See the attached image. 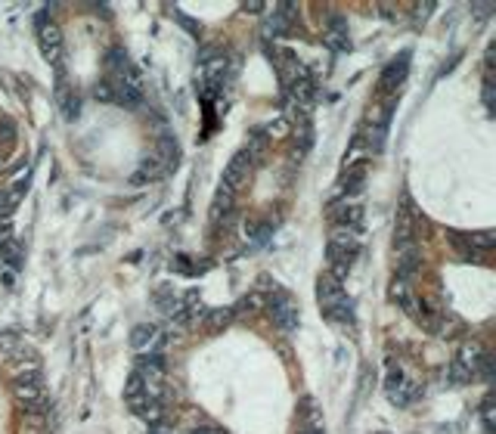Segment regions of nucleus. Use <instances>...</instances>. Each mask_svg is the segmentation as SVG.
<instances>
[{"mask_svg": "<svg viewBox=\"0 0 496 434\" xmlns=\"http://www.w3.org/2000/svg\"><path fill=\"white\" fill-rule=\"evenodd\" d=\"M357 254H360V242H357V236L350 233V229H341V227L332 229V233H329V251H326L329 273L335 279H341L350 267H354Z\"/></svg>", "mask_w": 496, "mask_h": 434, "instance_id": "obj_1", "label": "nucleus"}, {"mask_svg": "<svg viewBox=\"0 0 496 434\" xmlns=\"http://www.w3.org/2000/svg\"><path fill=\"white\" fill-rule=\"evenodd\" d=\"M453 245H456V254L463 261L472 264H484V258L493 251V236L490 233H450Z\"/></svg>", "mask_w": 496, "mask_h": 434, "instance_id": "obj_2", "label": "nucleus"}, {"mask_svg": "<svg viewBox=\"0 0 496 434\" xmlns=\"http://www.w3.org/2000/svg\"><path fill=\"white\" fill-rule=\"evenodd\" d=\"M267 308H270L273 322H276L282 332H295L298 329V308H295L292 298L282 292V288H273V292H270Z\"/></svg>", "mask_w": 496, "mask_h": 434, "instance_id": "obj_3", "label": "nucleus"}, {"mask_svg": "<svg viewBox=\"0 0 496 434\" xmlns=\"http://www.w3.org/2000/svg\"><path fill=\"white\" fill-rule=\"evenodd\" d=\"M406 75H409V53H400V59L388 63V69L382 72V78H379V97H397V90L404 87Z\"/></svg>", "mask_w": 496, "mask_h": 434, "instance_id": "obj_4", "label": "nucleus"}, {"mask_svg": "<svg viewBox=\"0 0 496 434\" xmlns=\"http://www.w3.org/2000/svg\"><path fill=\"white\" fill-rule=\"evenodd\" d=\"M131 345L140 354H156L158 347L165 345V332H161L156 322H140V326L131 332Z\"/></svg>", "mask_w": 496, "mask_h": 434, "instance_id": "obj_5", "label": "nucleus"}, {"mask_svg": "<svg viewBox=\"0 0 496 434\" xmlns=\"http://www.w3.org/2000/svg\"><path fill=\"white\" fill-rule=\"evenodd\" d=\"M329 217H332V224L335 227H341V229H360V224H363V205L360 202H345L341 199L338 205H332L329 208Z\"/></svg>", "mask_w": 496, "mask_h": 434, "instance_id": "obj_6", "label": "nucleus"}, {"mask_svg": "<svg viewBox=\"0 0 496 434\" xmlns=\"http://www.w3.org/2000/svg\"><path fill=\"white\" fill-rule=\"evenodd\" d=\"M384 388H388V397H391V403H397V406H409L413 400L419 397V388L409 381L404 372H391L388 381H384Z\"/></svg>", "mask_w": 496, "mask_h": 434, "instance_id": "obj_7", "label": "nucleus"}, {"mask_svg": "<svg viewBox=\"0 0 496 434\" xmlns=\"http://www.w3.org/2000/svg\"><path fill=\"white\" fill-rule=\"evenodd\" d=\"M38 35H41V47H44V56H47L53 65H59V56H63V35H59V28H56L53 22H44V19H41Z\"/></svg>", "mask_w": 496, "mask_h": 434, "instance_id": "obj_8", "label": "nucleus"}, {"mask_svg": "<svg viewBox=\"0 0 496 434\" xmlns=\"http://www.w3.org/2000/svg\"><path fill=\"white\" fill-rule=\"evenodd\" d=\"M248 171H252V156H248V152L242 149V152H239V156L227 165V171H224V186L236 192L239 186L248 180Z\"/></svg>", "mask_w": 496, "mask_h": 434, "instance_id": "obj_9", "label": "nucleus"}, {"mask_svg": "<svg viewBox=\"0 0 496 434\" xmlns=\"http://www.w3.org/2000/svg\"><path fill=\"white\" fill-rule=\"evenodd\" d=\"M56 103H59V109H63V115L68 118V121H72V118H78V112H81L78 90H68L63 72H59V78H56Z\"/></svg>", "mask_w": 496, "mask_h": 434, "instance_id": "obj_10", "label": "nucleus"}, {"mask_svg": "<svg viewBox=\"0 0 496 434\" xmlns=\"http://www.w3.org/2000/svg\"><path fill=\"white\" fill-rule=\"evenodd\" d=\"M316 295H320V308H332L341 298H347L345 288H341V279H335L332 273H323L316 279Z\"/></svg>", "mask_w": 496, "mask_h": 434, "instance_id": "obj_11", "label": "nucleus"}, {"mask_svg": "<svg viewBox=\"0 0 496 434\" xmlns=\"http://www.w3.org/2000/svg\"><path fill=\"white\" fill-rule=\"evenodd\" d=\"M233 208H236V192L227 190V186L220 183L217 199H215V205H211V220H215V224L220 227V220H230V217H233Z\"/></svg>", "mask_w": 496, "mask_h": 434, "instance_id": "obj_12", "label": "nucleus"}, {"mask_svg": "<svg viewBox=\"0 0 496 434\" xmlns=\"http://www.w3.org/2000/svg\"><path fill=\"white\" fill-rule=\"evenodd\" d=\"M165 372V360L158 354H140L136 357V376H146V379H161Z\"/></svg>", "mask_w": 496, "mask_h": 434, "instance_id": "obj_13", "label": "nucleus"}, {"mask_svg": "<svg viewBox=\"0 0 496 434\" xmlns=\"http://www.w3.org/2000/svg\"><path fill=\"white\" fill-rule=\"evenodd\" d=\"M323 317L338 322V326H354V304H350L347 298H341V301L332 304V308H323Z\"/></svg>", "mask_w": 496, "mask_h": 434, "instance_id": "obj_14", "label": "nucleus"}, {"mask_svg": "<svg viewBox=\"0 0 496 434\" xmlns=\"http://www.w3.org/2000/svg\"><path fill=\"white\" fill-rule=\"evenodd\" d=\"M165 171L168 168L161 165V161L156 158V156H149L146 161L140 165V171H136V177H134V183H146V180H158V177H165Z\"/></svg>", "mask_w": 496, "mask_h": 434, "instance_id": "obj_15", "label": "nucleus"}, {"mask_svg": "<svg viewBox=\"0 0 496 434\" xmlns=\"http://www.w3.org/2000/svg\"><path fill=\"white\" fill-rule=\"evenodd\" d=\"M177 156H180V152H177V140H174V137H161V140H158L156 158H158L165 168H171V165L177 161Z\"/></svg>", "mask_w": 496, "mask_h": 434, "instance_id": "obj_16", "label": "nucleus"}, {"mask_svg": "<svg viewBox=\"0 0 496 434\" xmlns=\"http://www.w3.org/2000/svg\"><path fill=\"white\" fill-rule=\"evenodd\" d=\"M236 310L233 308H217V310H208V317H205V322H208L211 329H227L230 322H233Z\"/></svg>", "mask_w": 496, "mask_h": 434, "instance_id": "obj_17", "label": "nucleus"}, {"mask_svg": "<svg viewBox=\"0 0 496 434\" xmlns=\"http://www.w3.org/2000/svg\"><path fill=\"white\" fill-rule=\"evenodd\" d=\"M0 261L10 264V267L16 270V267L22 264V249H19V245H16L13 239H4V242H0Z\"/></svg>", "mask_w": 496, "mask_h": 434, "instance_id": "obj_18", "label": "nucleus"}, {"mask_svg": "<svg viewBox=\"0 0 496 434\" xmlns=\"http://www.w3.org/2000/svg\"><path fill=\"white\" fill-rule=\"evenodd\" d=\"M245 233L252 236V239L264 242V239H267V236L273 233V224H267V220H252V224H245Z\"/></svg>", "mask_w": 496, "mask_h": 434, "instance_id": "obj_19", "label": "nucleus"}, {"mask_svg": "<svg viewBox=\"0 0 496 434\" xmlns=\"http://www.w3.org/2000/svg\"><path fill=\"white\" fill-rule=\"evenodd\" d=\"M93 99H97V103H115V87L109 81L93 84Z\"/></svg>", "mask_w": 496, "mask_h": 434, "instance_id": "obj_20", "label": "nucleus"}, {"mask_svg": "<svg viewBox=\"0 0 496 434\" xmlns=\"http://www.w3.org/2000/svg\"><path fill=\"white\" fill-rule=\"evenodd\" d=\"M16 205H19V202H16V195L10 190H0V220H10Z\"/></svg>", "mask_w": 496, "mask_h": 434, "instance_id": "obj_21", "label": "nucleus"}, {"mask_svg": "<svg viewBox=\"0 0 496 434\" xmlns=\"http://www.w3.org/2000/svg\"><path fill=\"white\" fill-rule=\"evenodd\" d=\"M472 379H475V376L465 369L463 363L453 360V366H450V381H453V385H465V381H472Z\"/></svg>", "mask_w": 496, "mask_h": 434, "instance_id": "obj_22", "label": "nucleus"}, {"mask_svg": "<svg viewBox=\"0 0 496 434\" xmlns=\"http://www.w3.org/2000/svg\"><path fill=\"white\" fill-rule=\"evenodd\" d=\"M16 143V124L13 121H0V149L13 146Z\"/></svg>", "mask_w": 496, "mask_h": 434, "instance_id": "obj_23", "label": "nucleus"}, {"mask_svg": "<svg viewBox=\"0 0 496 434\" xmlns=\"http://www.w3.org/2000/svg\"><path fill=\"white\" fill-rule=\"evenodd\" d=\"M190 434H227L224 428H217V425H208V422H202V425H195V428Z\"/></svg>", "mask_w": 496, "mask_h": 434, "instance_id": "obj_24", "label": "nucleus"}, {"mask_svg": "<svg viewBox=\"0 0 496 434\" xmlns=\"http://www.w3.org/2000/svg\"><path fill=\"white\" fill-rule=\"evenodd\" d=\"M431 10H434L431 4H425V6H416V10H413V16H416V19H425V16H428Z\"/></svg>", "mask_w": 496, "mask_h": 434, "instance_id": "obj_25", "label": "nucleus"}, {"mask_svg": "<svg viewBox=\"0 0 496 434\" xmlns=\"http://www.w3.org/2000/svg\"><path fill=\"white\" fill-rule=\"evenodd\" d=\"M149 434H165V431H161V425L156 422V425H152V428H149Z\"/></svg>", "mask_w": 496, "mask_h": 434, "instance_id": "obj_26", "label": "nucleus"}, {"mask_svg": "<svg viewBox=\"0 0 496 434\" xmlns=\"http://www.w3.org/2000/svg\"><path fill=\"white\" fill-rule=\"evenodd\" d=\"M301 434H323V431H301Z\"/></svg>", "mask_w": 496, "mask_h": 434, "instance_id": "obj_27", "label": "nucleus"}]
</instances>
